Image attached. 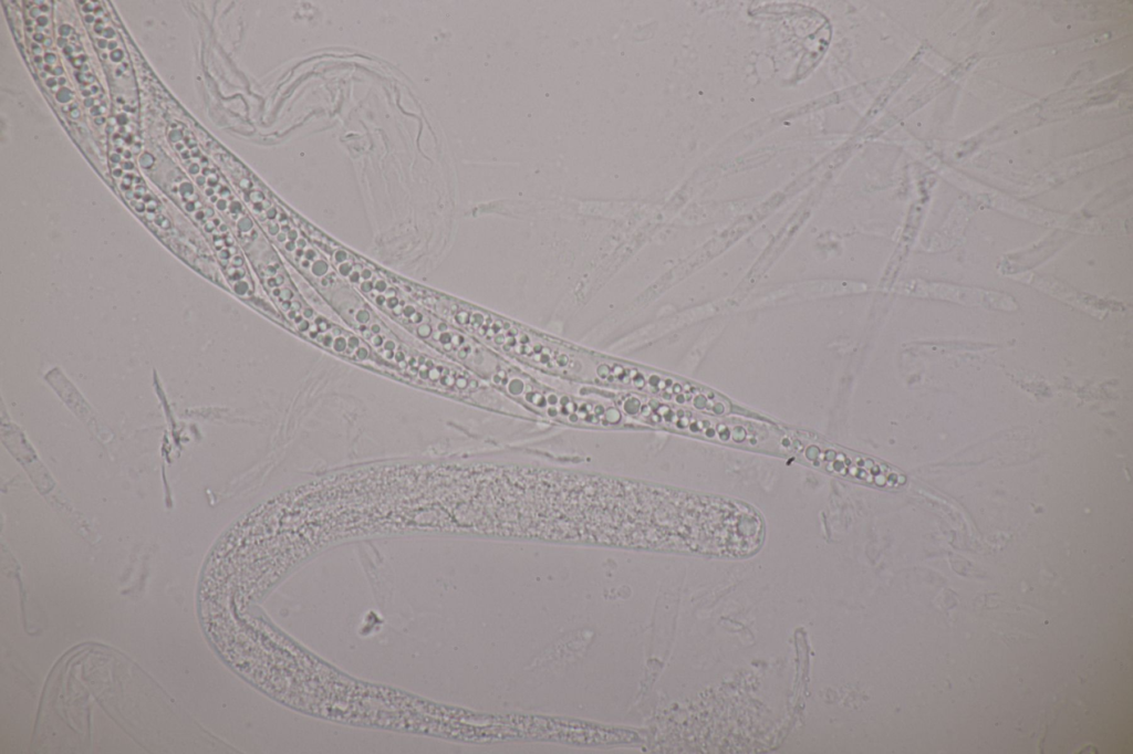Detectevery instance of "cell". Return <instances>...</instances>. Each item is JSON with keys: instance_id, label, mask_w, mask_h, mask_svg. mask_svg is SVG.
<instances>
[{"instance_id": "obj_1", "label": "cell", "mask_w": 1133, "mask_h": 754, "mask_svg": "<svg viewBox=\"0 0 1133 754\" xmlns=\"http://www.w3.org/2000/svg\"><path fill=\"white\" fill-rule=\"evenodd\" d=\"M801 455L817 467L865 484L894 489L904 484L905 475L875 459L866 458L827 444L812 443L801 448Z\"/></svg>"}]
</instances>
